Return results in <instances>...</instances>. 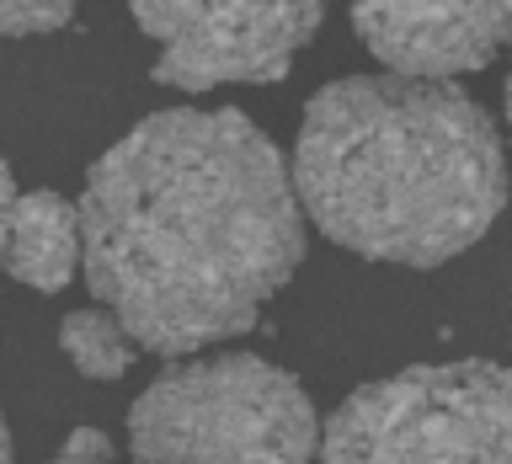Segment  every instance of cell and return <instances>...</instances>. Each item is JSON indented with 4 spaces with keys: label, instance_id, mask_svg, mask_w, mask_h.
I'll return each instance as SVG.
<instances>
[{
    "label": "cell",
    "instance_id": "cell-1",
    "mask_svg": "<svg viewBox=\"0 0 512 464\" xmlns=\"http://www.w3.org/2000/svg\"><path fill=\"white\" fill-rule=\"evenodd\" d=\"M80 240L91 294L160 358L251 331L304 262L294 171L235 107L128 128L86 176Z\"/></svg>",
    "mask_w": 512,
    "mask_h": 464
},
{
    "label": "cell",
    "instance_id": "cell-2",
    "mask_svg": "<svg viewBox=\"0 0 512 464\" xmlns=\"http://www.w3.org/2000/svg\"><path fill=\"white\" fill-rule=\"evenodd\" d=\"M288 171L315 230L368 262L443 267L507 208L491 112L448 80L395 70L320 86Z\"/></svg>",
    "mask_w": 512,
    "mask_h": 464
},
{
    "label": "cell",
    "instance_id": "cell-3",
    "mask_svg": "<svg viewBox=\"0 0 512 464\" xmlns=\"http://www.w3.org/2000/svg\"><path fill=\"white\" fill-rule=\"evenodd\" d=\"M134 464H310L320 422L304 384L267 358L176 363L128 411Z\"/></svg>",
    "mask_w": 512,
    "mask_h": 464
},
{
    "label": "cell",
    "instance_id": "cell-4",
    "mask_svg": "<svg viewBox=\"0 0 512 464\" xmlns=\"http://www.w3.org/2000/svg\"><path fill=\"white\" fill-rule=\"evenodd\" d=\"M320 464H512V368L464 358L358 384L320 432Z\"/></svg>",
    "mask_w": 512,
    "mask_h": 464
},
{
    "label": "cell",
    "instance_id": "cell-5",
    "mask_svg": "<svg viewBox=\"0 0 512 464\" xmlns=\"http://www.w3.org/2000/svg\"><path fill=\"white\" fill-rule=\"evenodd\" d=\"M144 38H155V80L182 91L272 86L315 27L326 0H128Z\"/></svg>",
    "mask_w": 512,
    "mask_h": 464
},
{
    "label": "cell",
    "instance_id": "cell-6",
    "mask_svg": "<svg viewBox=\"0 0 512 464\" xmlns=\"http://www.w3.org/2000/svg\"><path fill=\"white\" fill-rule=\"evenodd\" d=\"M347 11L363 48L395 75H475L502 48L496 0H347Z\"/></svg>",
    "mask_w": 512,
    "mask_h": 464
},
{
    "label": "cell",
    "instance_id": "cell-7",
    "mask_svg": "<svg viewBox=\"0 0 512 464\" xmlns=\"http://www.w3.org/2000/svg\"><path fill=\"white\" fill-rule=\"evenodd\" d=\"M80 203L59 198V192H16L11 224H6V272L16 283L38 288V294H59L80 272Z\"/></svg>",
    "mask_w": 512,
    "mask_h": 464
},
{
    "label": "cell",
    "instance_id": "cell-8",
    "mask_svg": "<svg viewBox=\"0 0 512 464\" xmlns=\"http://www.w3.org/2000/svg\"><path fill=\"white\" fill-rule=\"evenodd\" d=\"M59 342H64L70 363L86 379H123L128 363H134V347H139L112 310H75V315H64Z\"/></svg>",
    "mask_w": 512,
    "mask_h": 464
},
{
    "label": "cell",
    "instance_id": "cell-9",
    "mask_svg": "<svg viewBox=\"0 0 512 464\" xmlns=\"http://www.w3.org/2000/svg\"><path fill=\"white\" fill-rule=\"evenodd\" d=\"M80 0H0V38H32V32L70 27Z\"/></svg>",
    "mask_w": 512,
    "mask_h": 464
},
{
    "label": "cell",
    "instance_id": "cell-10",
    "mask_svg": "<svg viewBox=\"0 0 512 464\" xmlns=\"http://www.w3.org/2000/svg\"><path fill=\"white\" fill-rule=\"evenodd\" d=\"M48 464H112V443H107V432L80 427V432H70V443L59 448V459H48Z\"/></svg>",
    "mask_w": 512,
    "mask_h": 464
},
{
    "label": "cell",
    "instance_id": "cell-11",
    "mask_svg": "<svg viewBox=\"0 0 512 464\" xmlns=\"http://www.w3.org/2000/svg\"><path fill=\"white\" fill-rule=\"evenodd\" d=\"M11 203H16V182H11V166L0 160V267H6V224H11Z\"/></svg>",
    "mask_w": 512,
    "mask_h": 464
},
{
    "label": "cell",
    "instance_id": "cell-12",
    "mask_svg": "<svg viewBox=\"0 0 512 464\" xmlns=\"http://www.w3.org/2000/svg\"><path fill=\"white\" fill-rule=\"evenodd\" d=\"M496 16H502V43H512V0H496ZM507 134H512V75H507Z\"/></svg>",
    "mask_w": 512,
    "mask_h": 464
},
{
    "label": "cell",
    "instance_id": "cell-13",
    "mask_svg": "<svg viewBox=\"0 0 512 464\" xmlns=\"http://www.w3.org/2000/svg\"><path fill=\"white\" fill-rule=\"evenodd\" d=\"M0 464H11V432H6V416H0Z\"/></svg>",
    "mask_w": 512,
    "mask_h": 464
}]
</instances>
